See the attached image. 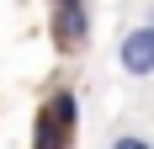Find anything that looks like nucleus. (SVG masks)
<instances>
[{"label": "nucleus", "mask_w": 154, "mask_h": 149, "mask_svg": "<svg viewBox=\"0 0 154 149\" xmlns=\"http://www.w3.org/2000/svg\"><path fill=\"white\" fill-rule=\"evenodd\" d=\"M69 5H85V0H48V11H69Z\"/></svg>", "instance_id": "obj_6"}, {"label": "nucleus", "mask_w": 154, "mask_h": 149, "mask_svg": "<svg viewBox=\"0 0 154 149\" xmlns=\"http://www.w3.org/2000/svg\"><path fill=\"white\" fill-rule=\"evenodd\" d=\"M117 69L128 80H149L154 74V21H138V27L122 32V43H117Z\"/></svg>", "instance_id": "obj_1"}, {"label": "nucleus", "mask_w": 154, "mask_h": 149, "mask_svg": "<svg viewBox=\"0 0 154 149\" xmlns=\"http://www.w3.org/2000/svg\"><path fill=\"white\" fill-rule=\"evenodd\" d=\"M32 149H69V138H64L59 117H53V106H37V117H32Z\"/></svg>", "instance_id": "obj_3"}, {"label": "nucleus", "mask_w": 154, "mask_h": 149, "mask_svg": "<svg viewBox=\"0 0 154 149\" xmlns=\"http://www.w3.org/2000/svg\"><path fill=\"white\" fill-rule=\"evenodd\" d=\"M48 106H53V117H59L64 138H75V128H80V101H75V90H69V85H59L53 96H48Z\"/></svg>", "instance_id": "obj_4"}, {"label": "nucleus", "mask_w": 154, "mask_h": 149, "mask_svg": "<svg viewBox=\"0 0 154 149\" xmlns=\"http://www.w3.org/2000/svg\"><path fill=\"white\" fill-rule=\"evenodd\" d=\"M48 43H53V53H80V48L91 43V11L85 5L48 11Z\"/></svg>", "instance_id": "obj_2"}, {"label": "nucleus", "mask_w": 154, "mask_h": 149, "mask_svg": "<svg viewBox=\"0 0 154 149\" xmlns=\"http://www.w3.org/2000/svg\"><path fill=\"white\" fill-rule=\"evenodd\" d=\"M112 149H154V144H149V138H138V133H122Z\"/></svg>", "instance_id": "obj_5"}]
</instances>
